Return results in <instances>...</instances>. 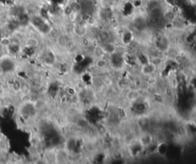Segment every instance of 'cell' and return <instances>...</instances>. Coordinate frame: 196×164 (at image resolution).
<instances>
[{"instance_id": "cell-2", "label": "cell", "mask_w": 196, "mask_h": 164, "mask_svg": "<svg viewBox=\"0 0 196 164\" xmlns=\"http://www.w3.org/2000/svg\"><path fill=\"white\" fill-rule=\"evenodd\" d=\"M28 44L30 47H36L38 45V41L36 39H29L28 41Z\"/></svg>"}, {"instance_id": "cell-4", "label": "cell", "mask_w": 196, "mask_h": 164, "mask_svg": "<svg viewBox=\"0 0 196 164\" xmlns=\"http://www.w3.org/2000/svg\"><path fill=\"white\" fill-rule=\"evenodd\" d=\"M3 72H4V71H3V69H2V66H0V76L3 74Z\"/></svg>"}, {"instance_id": "cell-1", "label": "cell", "mask_w": 196, "mask_h": 164, "mask_svg": "<svg viewBox=\"0 0 196 164\" xmlns=\"http://www.w3.org/2000/svg\"><path fill=\"white\" fill-rule=\"evenodd\" d=\"M68 160V153L65 149H61L54 153V162L66 163Z\"/></svg>"}, {"instance_id": "cell-3", "label": "cell", "mask_w": 196, "mask_h": 164, "mask_svg": "<svg viewBox=\"0 0 196 164\" xmlns=\"http://www.w3.org/2000/svg\"><path fill=\"white\" fill-rule=\"evenodd\" d=\"M112 1L114 2L116 6H117V5H120V3H122L124 0H112Z\"/></svg>"}]
</instances>
